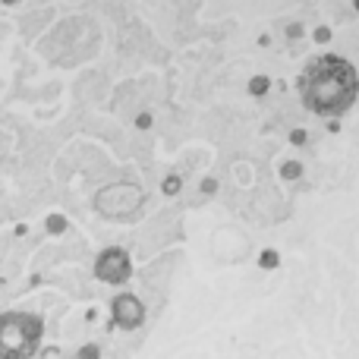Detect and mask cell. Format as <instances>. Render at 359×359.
Instances as JSON below:
<instances>
[{
  "label": "cell",
  "mask_w": 359,
  "mask_h": 359,
  "mask_svg": "<svg viewBox=\"0 0 359 359\" xmlns=\"http://www.w3.org/2000/svg\"><path fill=\"white\" fill-rule=\"evenodd\" d=\"M136 126H139V130H149V126H151V114H139Z\"/></svg>",
  "instance_id": "11"
},
{
  "label": "cell",
  "mask_w": 359,
  "mask_h": 359,
  "mask_svg": "<svg viewBox=\"0 0 359 359\" xmlns=\"http://www.w3.org/2000/svg\"><path fill=\"white\" fill-rule=\"evenodd\" d=\"M316 41H318V44L331 41V32H328V29H325V25H318V32H316Z\"/></svg>",
  "instance_id": "12"
},
{
  "label": "cell",
  "mask_w": 359,
  "mask_h": 359,
  "mask_svg": "<svg viewBox=\"0 0 359 359\" xmlns=\"http://www.w3.org/2000/svg\"><path fill=\"white\" fill-rule=\"evenodd\" d=\"M41 337H44V322L35 312L10 309L0 316V359L35 356Z\"/></svg>",
  "instance_id": "2"
},
{
  "label": "cell",
  "mask_w": 359,
  "mask_h": 359,
  "mask_svg": "<svg viewBox=\"0 0 359 359\" xmlns=\"http://www.w3.org/2000/svg\"><path fill=\"white\" fill-rule=\"evenodd\" d=\"M0 4H6V6H16V4H19V0H0Z\"/></svg>",
  "instance_id": "15"
},
{
  "label": "cell",
  "mask_w": 359,
  "mask_h": 359,
  "mask_svg": "<svg viewBox=\"0 0 359 359\" xmlns=\"http://www.w3.org/2000/svg\"><path fill=\"white\" fill-rule=\"evenodd\" d=\"M133 274V259L126 249L120 246H107L98 252V259H95V278L101 280V284H111V287H120L126 284Z\"/></svg>",
  "instance_id": "4"
},
{
  "label": "cell",
  "mask_w": 359,
  "mask_h": 359,
  "mask_svg": "<svg viewBox=\"0 0 359 359\" xmlns=\"http://www.w3.org/2000/svg\"><path fill=\"white\" fill-rule=\"evenodd\" d=\"M249 95H268V88H271V79H268V76H252V79H249Z\"/></svg>",
  "instance_id": "7"
},
{
  "label": "cell",
  "mask_w": 359,
  "mask_h": 359,
  "mask_svg": "<svg viewBox=\"0 0 359 359\" xmlns=\"http://www.w3.org/2000/svg\"><path fill=\"white\" fill-rule=\"evenodd\" d=\"M259 265L265 268V271H271V268H278V265H280V255L274 252V249H265V252L259 255Z\"/></svg>",
  "instance_id": "8"
},
{
  "label": "cell",
  "mask_w": 359,
  "mask_h": 359,
  "mask_svg": "<svg viewBox=\"0 0 359 359\" xmlns=\"http://www.w3.org/2000/svg\"><path fill=\"white\" fill-rule=\"evenodd\" d=\"M297 88L306 111L325 120H337L353 111L359 98V73L347 57L318 54L303 67Z\"/></svg>",
  "instance_id": "1"
},
{
  "label": "cell",
  "mask_w": 359,
  "mask_h": 359,
  "mask_svg": "<svg viewBox=\"0 0 359 359\" xmlns=\"http://www.w3.org/2000/svg\"><path fill=\"white\" fill-rule=\"evenodd\" d=\"M177 186H180V180L177 177H168V183H164V192H168V196H174Z\"/></svg>",
  "instance_id": "13"
},
{
  "label": "cell",
  "mask_w": 359,
  "mask_h": 359,
  "mask_svg": "<svg viewBox=\"0 0 359 359\" xmlns=\"http://www.w3.org/2000/svg\"><path fill=\"white\" fill-rule=\"evenodd\" d=\"M353 10H356V13H359V0H353Z\"/></svg>",
  "instance_id": "16"
},
{
  "label": "cell",
  "mask_w": 359,
  "mask_h": 359,
  "mask_svg": "<svg viewBox=\"0 0 359 359\" xmlns=\"http://www.w3.org/2000/svg\"><path fill=\"white\" fill-rule=\"evenodd\" d=\"M111 316H114V325L123 331H133L145 322V306L136 293H117L111 303Z\"/></svg>",
  "instance_id": "5"
},
{
  "label": "cell",
  "mask_w": 359,
  "mask_h": 359,
  "mask_svg": "<svg viewBox=\"0 0 359 359\" xmlns=\"http://www.w3.org/2000/svg\"><path fill=\"white\" fill-rule=\"evenodd\" d=\"M287 35H290V38H299V35H303V25H297V22H293L290 29H287Z\"/></svg>",
  "instance_id": "14"
},
{
  "label": "cell",
  "mask_w": 359,
  "mask_h": 359,
  "mask_svg": "<svg viewBox=\"0 0 359 359\" xmlns=\"http://www.w3.org/2000/svg\"><path fill=\"white\" fill-rule=\"evenodd\" d=\"M278 177L284 180V183H297V180L303 177V164H299L297 158H287V161L278 164Z\"/></svg>",
  "instance_id": "6"
},
{
  "label": "cell",
  "mask_w": 359,
  "mask_h": 359,
  "mask_svg": "<svg viewBox=\"0 0 359 359\" xmlns=\"http://www.w3.org/2000/svg\"><path fill=\"white\" fill-rule=\"evenodd\" d=\"M95 208L104 217H114V221H126V217L139 215L142 208V189L136 183H114L104 186V189L95 196Z\"/></svg>",
  "instance_id": "3"
},
{
  "label": "cell",
  "mask_w": 359,
  "mask_h": 359,
  "mask_svg": "<svg viewBox=\"0 0 359 359\" xmlns=\"http://www.w3.org/2000/svg\"><path fill=\"white\" fill-rule=\"evenodd\" d=\"M101 356V350L95 347V344H86V347L79 350V359H98Z\"/></svg>",
  "instance_id": "10"
},
{
  "label": "cell",
  "mask_w": 359,
  "mask_h": 359,
  "mask_svg": "<svg viewBox=\"0 0 359 359\" xmlns=\"http://www.w3.org/2000/svg\"><path fill=\"white\" fill-rule=\"evenodd\" d=\"M290 142L297 145V149H303V145H309V133H306V130H299V126H297V130L290 133Z\"/></svg>",
  "instance_id": "9"
}]
</instances>
